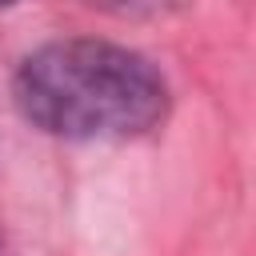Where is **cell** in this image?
<instances>
[{"instance_id":"obj_1","label":"cell","mask_w":256,"mask_h":256,"mask_svg":"<svg viewBox=\"0 0 256 256\" xmlns=\"http://www.w3.org/2000/svg\"><path fill=\"white\" fill-rule=\"evenodd\" d=\"M168 80L136 48L96 36L48 40L12 76L16 112L76 144H120L148 136L168 116Z\"/></svg>"},{"instance_id":"obj_2","label":"cell","mask_w":256,"mask_h":256,"mask_svg":"<svg viewBox=\"0 0 256 256\" xmlns=\"http://www.w3.org/2000/svg\"><path fill=\"white\" fill-rule=\"evenodd\" d=\"M96 8L112 12V16H124V20H148V16H168L176 12L184 0H92Z\"/></svg>"},{"instance_id":"obj_3","label":"cell","mask_w":256,"mask_h":256,"mask_svg":"<svg viewBox=\"0 0 256 256\" xmlns=\"http://www.w3.org/2000/svg\"><path fill=\"white\" fill-rule=\"evenodd\" d=\"M12 4H16V0H0V8H12Z\"/></svg>"}]
</instances>
